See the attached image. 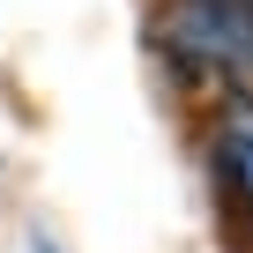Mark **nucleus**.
<instances>
[{"mask_svg":"<svg viewBox=\"0 0 253 253\" xmlns=\"http://www.w3.org/2000/svg\"><path fill=\"white\" fill-rule=\"evenodd\" d=\"M209 164H216V186L238 216H253V104L231 112L216 126V142H209Z\"/></svg>","mask_w":253,"mask_h":253,"instance_id":"nucleus-1","label":"nucleus"}]
</instances>
